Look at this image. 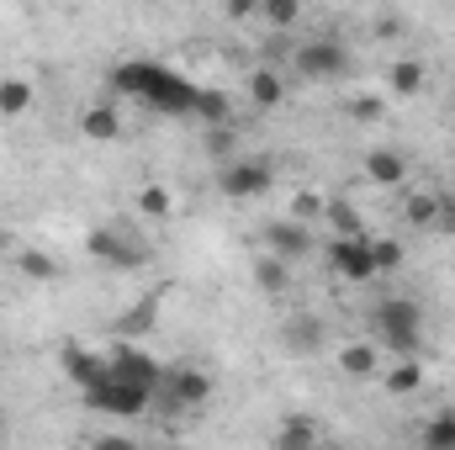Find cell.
Listing matches in <instances>:
<instances>
[{"label": "cell", "mask_w": 455, "mask_h": 450, "mask_svg": "<svg viewBox=\"0 0 455 450\" xmlns=\"http://www.w3.org/2000/svg\"><path fill=\"white\" fill-rule=\"evenodd\" d=\"M218 186H223V197H233V202L270 197V186H275V165H265V159H228L223 175H218Z\"/></svg>", "instance_id": "obj_6"}, {"label": "cell", "mask_w": 455, "mask_h": 450, "mask_svg": "<svg viewBox=\"0 0 455 450\" xmlns=\"http://www.w3.org/2000/svg\"><path fill=\"white\" fill-rule=\"evenodd\" d=\"M85 403H91V408H101V414H112V419H132V414H143V408L154 403V392H148V387H138V382L107 376V382L85 387Z\"/></svg>", "instance_id": "obj_5"}, {"label": "cell", "mask_w": 455, "mask_h": 450, "mask_svg": "<svg viewBox=\"0 0 455 450\" xmlns=\"http://www.w3.org/2000/svg\"><path fill=\"white\" fill-rule=\"evenodd\" d=\"M329 265L339 270L344 281H376V254H371V233H334L329 244Z\"/></svg>", "instance_id": "obj_7"}, {"label": "cell", "mask_w": 455, "mask_h": 450, "mask_svg": "<svg viewBox=\"0 0 455 450\" xmlns=\"http://www.w3.org/2000/svg\"><path fill=\"white\" fill-rule=\"evenodd\" d=\"M281 96H286V85H281L275 69H254V75H249V101H254L259 112H275Z\"/></svg>", "instance_id": "obj_13"}, {"label": "cell", "mask_w": 455, "mask_h": 450, "mask_svg": "<svg viewBox=\"0 0 455 450\" xmlns=\"http://www.w3.org/2000/svg\"><path fill=\"white\" fill-rule=\"evenodd\" d=\"M339 371L344 376H371V371H376V350H371V344H344Z\"/></svg>", "instance_id": "obj_17"}, {"label": "cell", "mask_w": 455, "mask_h": 450, "mask_svg": "<svg viewBox=\"0 0 455 450\" xmlns=\"http://www.w3.org/2000/svg\"><path fill=\"white\" fill-rule=\"evenodd\" d=\"M196 112L207 117V122H228V96H223V91H202Z\"/></svg>", "instance_id": "obj_30"}, {"label": "cell", "mask_w": 455, "mask_h": 450, "mask_svg": "<svg viewBox=\"0 0 455 450\" xmlns=\"http://www.w3.org/2000/svg\"><path fill=\"white\" fill-rule=\"evenodd\" d=\"M259 11H265V21H270V27H297L302 0H259Z\"/></svg>", "instance_id": "obj_25"}, {"label": "cell", "mask_w": 455, "mask_h": 450, "mask_svg": "<svg viewBox=\"0 0 455 450\" xmlns=\"http://www.w3.org/2000/svg\"><path fill=\"white\" fill-rule=\"evenodd\" d=\"M207 398H212V382L196 366H164V376L154 387V403L159 408H202Z\"/></svg>", "instance_id": "obj_3"}, {"label": "cell", "mask_w": 455, "mask_h": 450, "mask_svg": "<svg viewBox=\"0 0 455 450\" xmlns=\"http://www.w3.org/2000/svg\"><path fill=\"white\" fill-rule=\"evenodd\" d=\"M323 218H329V228H334V233H365V228H360V213H355L344 197L323 202Z\"/></svg>", "instance_id": "obj_20"}, {"label": "cell", "mask_w": 455, "mask_h": 450, "mask_svg": "<svg viewBox=\"0 0 455 450\" xmlns=\"http://www.w3.org/2000/svg\"><path fill=\"white\" fill-rule=\"evenodd\" d=\"M85 249H91L96 260H107V265H122V270H132V265L148 260V249H143V244H127L116 228H96V233L85 238Z\"/></svg>", "instance_id": "obj_9"}, {"label": "cell", "mask_w": 455, "mask_h": 450, "mask_svg": "<svg viewBox=\"0 0 455 450\" xmlns=\"http://www.w3.org/2000/svg\"><path fill=\"white\" fill-rule=\"evenodd\" d=\"M435 218H440V197H435V191H413V197H408V223L435 228Z\"/></svg>", "instance_id": "obj_21"}, {"label": "cell", "mask_w": 455, "mask_h": 450, "mask_svg": "<svg viewBox=\"0 0 455 450\" xmlns=\"http://www.w3.org/2000/svg\"><path fill=\"white\" fill-rule=\"evenodd\" d=\"M254 281H259V292H281V286H286V260H281V254L259 260V265H254Z\"/></svg>", "instance_id": "obj_24"}, {"label": "cell", "mask_w": 455, "mask_h": 450, "mask_svg": "<svg viewBox=\"0 0 455 450\" xmlns=\"http://www.w3.org/2000/svg\"><path fill=\"white\" fill-rule=\"evenodd\" d=\"M265 244H270V254L297 260V254H307V249H313V228L302 223V218H281V223L265 228Z\"/></svg>", "instance_id": "obj_10"}, {"label": "cell", "mask_w": 455, "mask_h": 450, "mask_svg": "<svg viewBox=\"0 0 455 450\" xmlns=\"http://www.w3.org/2000/svg\"><path fill=\"white\" fill-rule=\"evenodd\" d=\"M207 149H212L218 159H228V154H233V127H223V122H212V133H207Z\"/></svg>", "instance_id": "obj_33"}, {"label": "cell", "mask_w": 455, "mask_h": 450, "mask_svg": "<svg viewBox=\"0 0 455 450\" xmlns=\"http://www.w3.org/2000/svg\"><path fill=\"white\" fill-rule=\"evenodd\" d=\"M371 254H376V270H397L403 265V244L397 238H371Z\"/></svg>", "instance_id": "obj_26"}, {"label": "cell", "mask_w": 455, "mask_h": 450, "mask_svg": "<svg viewBox=\"0 0 455 450\" xmlns=\"http://www.w3.org/2000/svg\"><path fill=\"white\" fill-rule=\"evenodd\" d=\"M32 107V85L27 80H0V117H21Z\"/></svg>", "instance_id": "obj_18"}, {"label": "cell", "mask_w": 455, "mask_h": 450, "mask_svg": "<svg viewBox=\"0 0 455 450\" xmlns=\"http://www.w3.org/2000/svg\"><path fill=\"white\" fill-rule=\"evenodd\" d=\"M424 446L429 450H455V414H440L424 424Z\"/></svg>", "instance_id": "obj_22"}, {"label": "cell", "mask_w": 455, "mask_h": 450, "mask_svg": "<svg viewBox=\"0 0 455 450\" xmlns=\"http://www.w3.org/2000/svg\"><path fill=\"white\" fill-rule=\"evenodd\" d=\"M313 440H318V424H307V419H291V424L275 435L281 450H302V446H313Z\"/></svg>", "instance_id": "obj_23"}, {"label": "cell", "mask_w": 455, "mask_h": 450, "mask_svg": "<svg viewBox=\"0 0 455 450\" xmlns=\"http://www.w3.org/2000/svg\"><path fill=\"white\" fill-rule=\"evenodd\" d=\"M59 366H64V376H69V382H80V387H96V382H107V376H112L107 355H96V350H80V344H69V350L59 355Z\"/></svg>", "instance_id": "obj_11"}, {"label": "cell", "mask_w": 455, "mask_h": 450, "mask_svg": "<svg viewBox=\"0 0 455 450\" xmlns=\"http://www.w3.org/2000/svg\"><path fill=\"white\" fill-rule=\"evenodd\" d=\"M286 339H291V350H318V324L313 318H291Z\"/></svg>", "instance_id": "obj_28"}, {"label": "cell", "mask_w": 455, "mask_h": 450, "mask_svg": "<svg viewBox=\"0 0 455 450\" xmlns=\"http://www.w3.org/2000/svg\"><path fill=\"white\" fill-rule=\"evenodd\" d=\"M424 387V366L413 360V355H403L392 371H387V392H419Z\"/></svg>", "instance_id": "obj_16"}, {"label": "cell", "mask_w": 455, "mask_h": 450, "mask_svg": "<svg viewBox=\"0 0 455 450\" xmlns=\"http://www.w3.org/2000/svg\"><path fill=\"white\" fill-rule=\"evenodd\" d=\"M451 117H455V101H451Z\"/></svg>", "instance_id": "obj_34"}, {"label": "cell", "mask_w": 455, "mask_h": 450, "mask_svg": "<svg viewBox=\"0 0 455 450\" xmlns=\"http://www.w3.org/2000/svg\"><path fill=\"white\" fill-rule=\"evenodd\" d=\"M107 366H112V376H122V382H138V387H159V376H164V366L148 355V350H138V344H116L112 355H107Z\"/></svg>", "instance_id": "obj_8"}, {"label": "cell", "mask_w": 455, "mask_h": 450, "mask_svg": "<svg viewBox=\"0 0 455 450\" xmlns=\"http://www.w3.org/2000/svg\"><path fill=\"white\" fill-rule=\"evenodd\" d=\"M291 218H302V223L323 218V197H318V191H297V202H291Z\"/></svg>", "instance_id": "obj_29"}, {"label": "cell", "mask_w": 455, "mask_h": 450, "mask_svg": "<svg viewBox=\"0 0 455 450\" xmlns=\"http://www.w3.org/2000/svg\"><path fill=\"white\" fill-rule=\"evenodd\" d=\"M365 175H371L376 186H403V181H408V159H403L397 149H371V154H365Z\"/></svg>", "instance_id": "obj_12"}, {"label": "cell", "mask_w": 455, "mask_h": 450, "mask_svg": "<svg viewBox=\"0 0 455 450\" xmlns=\"http://www.w3.org/2000/svg\"><path fill=\"white\" fill-rule=\"evenodd\" d=\"M138 207H143L148 218H164V213H170V191H164V186H143V191H138Z\"/></svg>", "instance_id": "obj_27"}, {"label": "cell", "mask_w": 455, "mask_h": 450, "mask_svg": "<svg viewBox=\"0 0 455 450\" xmlns=\"http://www.w3.org/2000/svg\"><path fill=\"white\" fill-rule=\"evenodd\" d=\"M381 112H387L381 96H355V101H349V117H355V122H381Z\"/></svg>", "instance_id": "obj_32"}, {"label": "cell", "mask_w": 455, "mask_h": 450, "mask_svg": "<svg viewBox=\"0 0 455 450\" xmlns=\"http://www.w3.org/2000/svg\"><path fill=\"white\" fill-rule=\"evenodd\" d=\"M80 127H85V138H96V143H112L116 133H122V117H116L112 107H91Z\"/></svg>", "instance_id": "obj_15"}, {"label": "cell", "mask_w": 455, "mask_h": 450, "mask_svg": "<svg viewBox=\"0 0 455 450\" xmlns=\"http://www.w3.org/2000/svg\"><path fill=\"white\" fill-rule=\"evenodd\" d=\"M148 324H154V308H148V302H143V308H127V313H122V324H116V329H122V334H143V329H148Z\"/></svg>", "instance_id": "obj_31"}, {"label": "cell", "mask_w": 455, "mask_h": 450, "mask_svg": "<svg viewBox=\"0 0 455 450\" xmlns=\"http://www.w3.org/2000/svg\"><path fill=\"white\" fill-rule=\"evenodd\" d=\"M291 69L302 80H339V75H349V48L334 37H313L291 53Z\"/></svg>", "instance_id": "obj_4"}, {"label": "cell", "mask_w": 455, "mask_h": 450, "mask_svg": "<svg viewBox=\"0 0 455 450\" xmlns=\"http://www.w3.org/2000/svg\"><path fill=\"white\" fill-rule=\"evenodd\" d=\"M112 85L122 96H132V101H143V107H154V112H164V117H186V112H196V101H202V91H196L186 75H175V69H164V64H154V59H127V64H116Z\"/></svg>", "instance_id": "obj_1"}, {"label": "cell", "mask_w": 455, "mask_h": 450, "mask_svg": "<svg viewBox=\"0 0 455 450\" xmlns=\"http://www.w3.org/2000/svg\"><path fill=\"white\" fill-rule=\"evenodd\" d=\"M371 324H376V334H381L387 350H397V355H413V350H419V324H424L419 302H408V297H387V302H376Z\"/></svg>", "instance_id": "obj_2"}, {"label": "cell", "mask_w": 455, "mask_h": 450, "mask_svg": "<svg viewBox=\"0 0 455 450\" xmlns=\"http://www.w3.org/2000/svg\"><path fill=\"white\" fill-rule=\"evenodd\" d=\"M16 265H21L27 281H59V260H48V254H37V249L16 254Z\"/></svg>", "instance_id": "obj_19"}, {"label": "cell", "mask_w": 455, "mask_h": 450, "mask_svg": "<svg viewBox=\"0 0 455 450\" xmlns=\"http://www.w3.org/2000/svg\"><path fill=\"white\" fill-rule=\"evenodd\" d=\"M387 85H392L397 96H419V91H424V64H419V59H397V64L387 69Z\"/></svg>", "instance_id": "obj_14"}]
</instances>
